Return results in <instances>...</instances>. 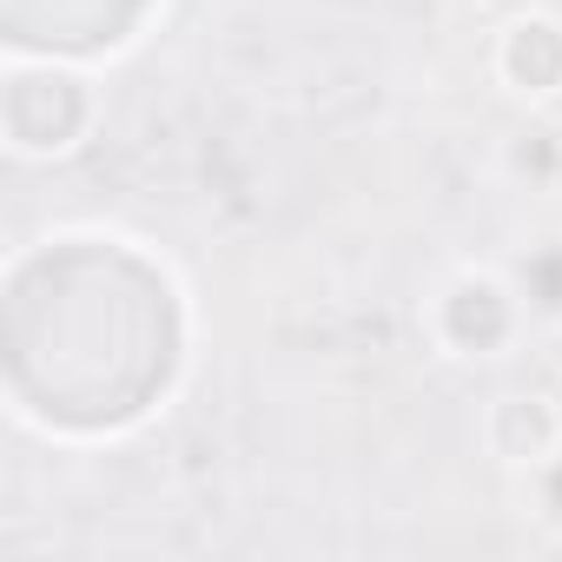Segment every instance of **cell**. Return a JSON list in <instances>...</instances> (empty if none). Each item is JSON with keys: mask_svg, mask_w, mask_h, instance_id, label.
I'll return each mask as SVG.
<instances>
[{"mask_svg": "<svg viewBox=\"0 0 562 562\" xmlns=\"http://www.w3.org/2000/svg\"><path fill=\"white\" fill-rule=\"evenodd\" d=\"M555 443H562V417H555V404H542V397H503L496 411H490V450L503 457V463H549L555 457Z\"/></svg>", "mask_w": 562, "mask_h": 562, "instance_id": "1", "label": "cell"}]
</instances>
